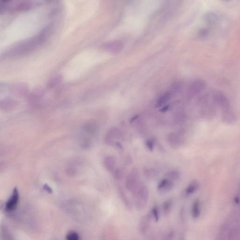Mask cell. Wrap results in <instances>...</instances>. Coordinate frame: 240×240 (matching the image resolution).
Here are the masks:
<instances>
[{"instance_id":"obj_15","label":"cell","mask_w":240,"mask_h":240,"mask_svg":"<svg viewBox=\"0 0 240 240\" xmlns=\"http://www.w3.org/2000/svg\"><path fill=\"white\" fill-rule=\"evenodd\" d=\"M166 176L168 177L167 179L171 180V181H176L177 179H179L180 177V173L177 170L170 171L168 172V174H166Z\"/></svg>"},{"instance_id":"obj_4","label":"cell","mask_w":240,"mask_h":240,"mask_svg":"<svg viewBox=\"0 0 240 240\" xmlns=\"http://www.w3.org/2000/svg\"><path fill=\"white\" fill-rule=\"evenodd\" d=\"M138 171L136 169H134L128 175L126 181L127 188L129 190H134L138 186Z\"/></svg>"},{"instance_id":"obj_10","label":"cell","mask_w":240,"mask_h":240,"mask_svg":"<svg viewBox=\"0 0 240 240\" xmlns=\"http://www.w3.org/2000/svg\"><path fill=\"white\" fill-rule=\"evenodd\" d=\"M172 96V94L169 92L165 93L163 95L160 96L156 102V106L159 108L161 106H163L170 99Z\"/></svg>"},{"instance_id":"obj_20","label":"cell","mask_w":240,"mask_h":240,"mask_svg":"<svg viewBox=\"0 0 240 240\" xmlns=\"http://www.w3.org/2000/svg\"><path fill=\"white\" fill-rule=\"evenodd\" d=\"M209 32L207 29H202L199 31V35L201 37H205L208 34Z\"/></svg>"},{"instance_id":"obj_1","label":"cell","mask_w":240,"mask_h":240,"mask_svg":"<svg viewBox=\"0 0 240 240\" xmlns=\"http://www.w3.org/2000/svg\"><path fill=\"white\" fill-rule=\"evenodd\" d=\"M40 36H35L30 39L22 41L12 46L8 51V56H17L23 55L32 52L40 41Z\"/></svg>"},{"instance_id":"obj_14","label":"cell","mask_w":240,"mask_h":240,"mask_svg":"<svg viewBox=\"0 0 240 240\" xmlns=\"http://www.w3.org/2000/svg\"><path fill=\"white\" fill-rule=\"evenodd\" d=\"M198 184L196 181L192 182L188 186L186 190V193L187 195H191L195 192L198 188Z\"/></svg>"},{"instance_id":"obj_5","label":"cell","mask_w":240,"mask_h":240,"mask_svg":"<svg viewBox=\"0 0 240 240\" xmlns=\"http://www.w3.org/2000/svg\"><path fill=\"white\" fill-rule=\"evenodd\" d=\"M174 187V182L169 179H163L158 185V190L161 193H166L170 191Z\"/></svg>"},{"instance_id":"obj_3","label":"cell","mask_w":240,"mask_h":240,"mask_svg":"<svg viewBox=\"0 0 240 240\" xmlns=\"http://www.w3.org/2000/svg\"><path fill=\"white\" fill-rule=\"evenodd\" d=\"M19 200V194L17 188H15L13 191L11 196L5 204L6 211L12 212L17 208Z\"/></svg>"},{"instance_id":"obj_11","label":"cell","mask_w":240,"mask_h":240,"mask_svg":"<svg viewBox=\"0 0 240 240\" xmlns=\"http://www.w3.org/2000/svg\"><path fill=\"white\" fill-rule=\"evenodd\" d=\"M84 130L89 134H94L97 130V124L93 122H87L84 125Z\"/></svg>"},{"instance_id":"obj_6","label":"cell","mask_w":240,"mask_h":240,"mask_svg":"<svg viewBox=\"0 0 240 240\" xmlns=\"http://www.w3.org/2000/svg\"><path fill=\"white\" fill-rule=\"evenodd\" d=\"M168 142L171 147L173 148L179 147L182 144V140L181 137L175 133H171L168 137Z\"/></svg>"},{"instance_id":"obj_23","label":"cell","mask_w":240,"mask_h":240,"mask_svg":"<svg viewBox=\"0 0 240 240\" xmlns=\"http://www.w3.org/2000/svg\"><path fill=\"white\" fill-rule=\"evenodd\" d=\"M216 19V16H215V15H214V14L211 15V14H210L209 15H208V17L207 20H208V21L209 22L212 23L213 22H214V21H215Z\"/></svg>"},{"instance_id":"obj_17","label":"cell","mask_w":240,"mask_h":240,"mask_svg":"<svg viewBox=\"0 0 240 240\" xmlns=\"http://www.w3.org/2000/svg\"><path fill=\"white\" fill-rule=\"evenodd\" d=\"M66 240H80V238L77 233L74 231H71L67 235Z\"/></svg>"},{"instance_id":"obj_25","label":"cell","mask_w":240,"mask_h":240,"mask_svg":"<svg viewBox=\"0 0 240 240\" xmlns=\"http://www.w3.org/2000/svg\"><path fill=\"white\" fill-rule=\"evenodd\" d=\"M169 106L166 105L162 107V109H160V111L162 112H165L169 110Z\"/></svg>"},{"instance_id":"obj_24","label":"cell","mask_w":240,"mask_h":240,"mask_svg":"<svg viewBox=\"0 0 240 240\" xmlns=\"http://www.w3.org/2000/svg\"><path fill=\"white\" fill-rule=\"evenodd\" d=\"M122 175V174L121 171L119 169H117L116 172H115V177L118 179H120V178H121Z\"/></svg>"},{"instance_id":"obj_26","label":"cell","mask_w":240,"mask_h":240,"mask_svg":"<svg viewBox=\"0 0 240 240\" xmlns=\"http://www.w3.org/2000/svg\"><path fill=\"white\" fill-rule=\"evenodd\" d=\"M234 201H235V203L237 204H238L239 203V198L238 197H235V199H234Z\"/></svg>"},{"instance_id":"obj_2","label":"cell","mask_w":240,"mask_h":240,"mask_svg":"<svg viewBox=\"0 0 240 240\" xmlns=\"http://www.w3.org/2000/svg\"><path fill=\"white\" fill-rule=\"evenodd\" d=\"M134 190H136V195L137 197V207L143 209L147 204L149 197L147 188L145 186H139Z\"/></svg>"},{"instance_id":"obj_16","label":"cell","mask_w":240,"mask_h":240,"mask_svg":"<svg viewBox=\"0 0 240 240\" xmlns=\"http://www.w3.org/2000/svg\"><path fill=\"white\" fill-rule=\"evenodd\" d=\"M151 215H147L145 216V217H144V219L143 221V224L142 223V230L144 233L147 232V230L148 229L150 221L151 220Z\"/></svg>"},{"instance_id":"obj_8","label":"cell","mask_w":240,"mask_h":240,"mask_svg":"<svg viewBox=\"0 0 240 240\" xmlns=\"http://www.w3.org/2000/svg\"><path fill=\"white\" fill-rule=\"evenodd\" d=\"M121 132L117 128H114L111 130L106 135V142L109 144H112L114 142V139L118 138L120 137Z\"/></svg>"},{"instance_id":"obj_7","label":"cell","mask_w":240,"mask_h":240,"mask_svg":"<svg viewBox=\"0 0 240 240\" xmlns=\"http://www.w3.org/2000/svg\"><path fill=\"white\" fill-rule=\"evenodd\" d=\"M116 160L114 156H110L106 157L104 160V165L106 170L112 172L115 169Z\"/></svg>"},{"instance_id":"obj_12","label":"cell","mask_w":240,"mask_h":240,"mask_svg":"<svg viewBox=\"0 0 240 240\" xmlns=\"http://www.w3.org/2000/svg\"><path fill=\"white\" fill-rule=\"evenodd\" d=\"M200 210L199 208V202L198 200L195 201L193 204L192 208V215L193 218L196 219L200 216Z\"/></svg>"},{"instance_id":"obj_13","label":"cell","mask_w":240,"mask_h":240,"mask_svg":"<svg viewBox=\"0 0 240 240\" xmlns=\"http://www.w3.org/2000/svg\"><path fill=\"white\" fill-rule=\"evenodd\" d=\"M172 204H173L172 200L171 199L167 200L164 203L162 208L164 215H167L169 213L171 210L172 209Z\"/></svg>"},{"instance_id":"obj_22","label":"cell","mask_w":240,"mask_h":240,"mask_svg":"<svg viewBox=\"0 0 240 240\" xmlns=\"http://www.w3.org/2000/svg\"><path fill=\"white\" fill-rule=\"evenodd\" d=\"M174 236H175V233L173 231L169 232V234L166 235L165 239L164 240H174Z\"/></svg>"},{"instance_id":"obj_21","label":"cell","mask_w":240,"mask_h":240,"mask_svg":"<svg viewBox=\"0 0 240 240\" xmlns=\"http://www.w3.org/2000/svg\"><path fill=\"white\" fill-rule=\"evenodd\" d=\"M43 188L45 191H46L49 194H51L53 193V190H52V188L48 184H45L43 186Z\"/></svg>"},{"instance_id":"obj_18","label":"cell","mask_w":240,"mask_h":240,"mask_svg":"<svg viewBox=\"0 0 240 240\" xmlns=\"http://www.w3.org/2000/svg\"><path fill=\"white\" fill-rule=\"evenodd\" d=\"M151 216L153 218L155 222H158L159 220V214L157 207H154L153 208L151 212Z\"/></svg>"},{"instance_id":"obj_9","label":"cell","mask_w":240,"mask_h":240,"mask_svg":"<svg viewBox=\"0 0 240 240\" xmlns=\"http://www.w3.org/2000/svg\"><path fill=\"white\" fill-rule=\"evenodd\" d=\"M205 84L202 80H197L193 83L191 87V90L193 93H199L205 87Z\"/></svg>"},{"instance_id":"obj_19","label":"cell","mask_w":240,"mask_h":240,"mask_svg":"<svg viewBox=\"0 0 240 240\" xmlns=\"http://www.w3.org/2000/svg\"><path fill=\"white\" fill-rule=\"evenodd\" d=\"M145 145L147 146V148L150 151L153 152V151L154 147V144L152 140H147L145 143Z\"/></svg>"}]
</instances>
